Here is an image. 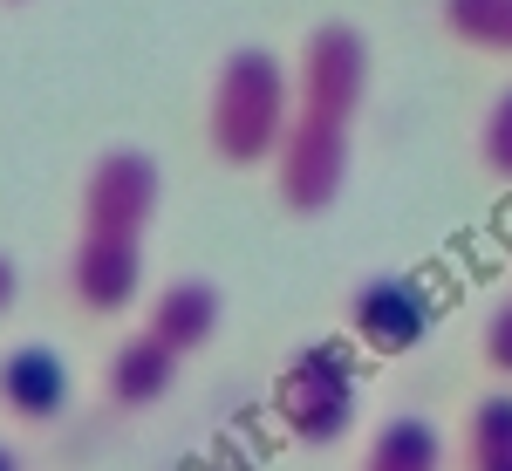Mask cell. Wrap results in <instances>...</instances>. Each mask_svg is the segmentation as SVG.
<instances>
[{
	"label": "cell",
	"mask_w": 512,
	"mask_h": 471,
	"mask_svg": "<svg viewBox=\"0 0 512 471\" xmlns=\"http://www.w3.org/2000/svg\"><path fill=\"white\" fill-rule=\"evenodd\" d=\"M349 151H355V130L294 117L287 137H280V157H274V198L294 219L328 212V205L342 198V185H349Z\"/></svg>",
	"instance_id": "8992f818"
},
{
	"label": "cell",
	"mask_w": 512,
	"mask_h": 471,
	"mask_svg": "<svg viewBox=\"0 0 512 471\" xmlns=\"http://www.w3.org/2000/svg\"><path fill=\"white\" fill-rule=\"evenodd\" d=\"M349 342L369 355H410L437 328V294L417 274H369L349 287Z\"/></svg>",
	"instance_id": "5b68a950"
},
{
	"label": "cell",
	"mask_w": 512,
	"mask_h": 471,
	"mask_svg": "<svg viewBox=\"0 0 512 471\" xmlns=\"http://www.w3.org/2000/svg\"><path fill=\"white\" fill-rule=\"evenodd\" d=\"M274 410L280 424L301 437V444H335L355 431V410H362V369L355 349L342 335H315L280 362L274 376Z\"/></svg>",
	"instance_id": "7a4b0ae2"
},
{
	"label": "cell",
	"mask_w": 512,
	"mask_h": 471,
	"mask_svg": "<svg viewBox=\"0 0 512 471\" xmlns=\"http://www.w3.org/2000/svg\"><path fill=\"white\" fill-rule=\"evenodd\" d=\"M355 471H444V431L424 410H396L369 431V451Z\"/></svg>",
	"instance_id": "8fae6325"
},
{
	"label": "cell",
	"mask_w": 512,
	"mask_h": 471,
	"mask_svg": "<svg viewBox=\"0 0 512 471\" xmlns=\"http://www.w3.org/2000/svg\"><path fill=\"white\" fill-rule=\"evenodd\" d=\"M437 21L472 55H512V0H437Z\"/></svg>",
	"instance_id": "4fadbf2b"
},
{
	"label": "cell",
	"mask_w": 512,
	"mask_h": 471,
	"mask_svg": "<svg viewBox=\"0 0 512 471\" xmlns=\"http://www.w3.org/2000/svg\"><path fill=\"white\" fill-rule=\"evenodd\" d=\"M465 471H512V390H485L458 424Z\"/></svg>",
	"instance_id": "7c38bea8"
},
{
	"label": "cell",
	"mask_w": 512,
	"mask_h": 471,
	"mask_svg": "<svg viewBox=\"0 0 512 471\" xmlns=\"http://www.w3.org/2000/svg\"><path fill=\"white\" fill-rule=\"evenodd\" d=\"M478 164H485V178L512 185V82L485 103V117H478Z\"/></svg>",
	"instance_id": "5bb4252c"
},
{
	"label": "cell",
	"mask_w": 512,
	"mask_h": 471,
	"mask_svg": "<svg viewBox=\"0 0 512 471\" xmlns=\"http://www.w3.org/2000/svg\"><path fill=\"white\" fill-rule=\"evenodd\" d=\"M369 103V41L355 21H315L294 55V117L355 130Z\"/></svg>",
	"instance_id": "3957f363"
},
{
	"label": "cell",
	"mask_w": 512,
	"mask_h": 471,
	"mask_svg": "<svg viewBox=\"0 0 512 471\" xmlns=\"http://www.w3.org/2000/svg\"><path fill=\"white\" fill-rule=\"evenodd\" d=\"M158 157L137 151V144H117L103 151L89 171H82V198H76V233H110V239H144L151 219H158Z\"/></svg>",
	"instance_id": "277c9868"
},
{
	"label": "cell",
	"mask_w": 512,
	"mask_h": 471,
	"mask_svg": "<svg viewBox=\"0 0 512 471\" xmlns=\"http://www.w3.org/2000/svg\"><path fill=\"white\" fill-rule=\"evenodd\" d=\"M76 396V376H69V355L48 349V342H21V349L0 355V410L14 424H55Z\"/></svg>",
	"instance_id": "ba28073f"
},
{
	"label": "cell",
	"mask_w": 512,
	"mask_h": 471,
	"mask_svg": "<svg viewBox=\"0 0 512 471\" xmlns=\"http://www.w3.org/2000/svg\"><path fill=\"white\" fill-rule=\"evenodd\" d=\"M219 321H226V294H219L212 280H198V274L164 280L158 294H151V308H144V328L178 355H198L219 335Z\"/></svg>",
	"instance_id": "9c48e42d"
},
{
	"label": "cell",
	"mask_w": 512,
	"mask_h": 471,
	"mask_svg": "<svg viewBox=\"0 0 512 471\" xmlns=\"http://www.w3.org/2000/svg\"><path fill=\"white\" fill-rule=\"evenodd\" d=\"M478 362L512 383V294H499V301L485 308V321H478Z\"/></svg>",
	"instance_id": "9a60e30c"
},
{
	"label": "cell",
	"mask_w": 512,
	"mask_h": 471,
	"mask_svg": "<svg viewBox=\"0 0 512 471\" xmlns=\"http://www.w3.org/2000/svg\"><path fill=\"white\" fill-rule=\"evenodd\" d=\"M14 294H21V274H14V260L0 253V314L14 308Z\"/></svg>",
	"instance_id": "2e32d148"
},
{
	"label": "cell",
	"mask_w": 512,
	"mask_h": 471,
	"mask_svg": "<svg viewBox=\"0 0 512 471\" xmlns=\"http://www.w3.org/2000/svg\"><path fill=\"white\" fill-rule=\"evenodd\" d=\"M287 123H294V69L274 48H226V62L212 69V89H205L212 157L233 164V171L274 164Z\"/></svg>",
	"instance_id": "6da1fadb"
},
{
	"label": "cell",
	"mask_w": 512,
	"mask_h": 471,
	"mask_svg": "<svg viewBox=\"0 0 512 471\" xmlns=\"http://www.w3.org/2000/svg\"><path fill=\"white\" fill-rule=\"evenodd\" d=\"M0 471H21V451L14 444H0Z\"/></svg>",
	"instance_id": "e0dca14e"
},
{
	"label": "cell",
	"mask_w": 512,
	"mask_h": 471,
	"mask_svg": "<svg viewBox=\"0 0 512 471\" xmlns=\"http://www.w3.org/2000/svg\"><path fill=\"white\" fill-rule=\"evenodd\" d=\"M69 294L82 314H123L144 294V239H110V233H76L69 246Z\"/></svg>",
	"instance_id": "52a82bcc"
},
{
	"label": "cell",
	"mask_w": 512,
	"mask_h": 471,
	"mask_svg": "<svg viewBox=\"0 0 512 471\" xmlns=\"http://www.w3.org/2000/svg\"><path fill=\"white\" fill-rule=\"evenodd\" d=\"M178 362H185L178 349H164L151 328H137V335H123L117 349H110V362H103V396H110L117 410H151V403L171 396Z\"/></svg>",
	"instance_id": "30bf717a"
}]
</instances>
